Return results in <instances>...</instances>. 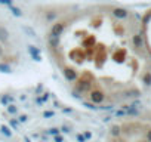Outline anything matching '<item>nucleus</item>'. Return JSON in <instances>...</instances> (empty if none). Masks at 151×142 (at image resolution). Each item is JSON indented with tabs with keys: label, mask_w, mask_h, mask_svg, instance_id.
Instances as JSON below:
<instances>
[{
	"label": "nucleus",
	"mask_w": 151,
	"mask_h": 142,
	"mask_svg": "<svg viewBox=\"0 0 151 142\" xmlns=\"http://www.w3.org/2000/svg\"><path fill=\"white\" fill-rule=\"evenodd\" d=\"M126 16L127 12L123 9H86L53 27L49 39L50 52L65 80L74 85V96L89 93L93 105L104 102L99 83L111 68L124 67L130 59L120 24Z\"/></svg>",
	"instance_id": "nucleus-1"
},
{
	"label": "nucleus",
	"mask_w": 151,
	"mask_h": 142,
	"mask_svg": "<svg viewBox=\"0 0 151 142\" xmlns=\"http://www.w3.org/2000/svg\"><path fill=\"white\" fill-rule=\"evenodd\" d=\"M111 133H113L114 136H117V135L120 133V127H117V126H114V127H113V132H111Z\"/></svg>",
	"instance_id": "nucleus-2"
},
{
	"label": "nucleus",
	"mask_w": 151,
	"mask_h": 142,
	"mask_svg": "<svg viewBox=\"0 0 151 142\" xmlns=\"http://www.w3.org/2000/svg\"><path fill=\"white\" fill-rule=\"evenodd\" d=\"M144 80H145L147 85H151V74H147V76L144 77Z\"/></svg>",
	"instance_id": "nucleus-3"
},
{
	"label": "nucleus",
	"mask_w": 151,
	"mask_h": 142,
	"mask_svg": "<svg viewBox=\"0 0 151 142\" xmlns=\"http://www.w3.org/2000/svg\"><path fill=\"white\" fill-rule=\"evenodd\" d=\"M147 139H148V142H151V130H148V133H147Z\"/></svg>",
	"instance_id": "nucleus-4"
}]
</instances>
